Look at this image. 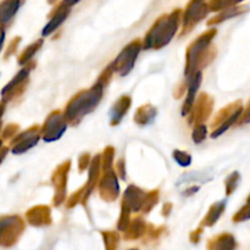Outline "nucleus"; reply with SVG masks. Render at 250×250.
<instances>
[{
  "label": "nucleus",
  "mask_w": 250,
  "mask_h": 250,
  "mask_svg": "<svg viewBox=\"0 0 250 250\" xmlns=\"http://www.w3.org/2000/svg\"><path fill=\"white\" fill-rule=\"evenodd\" d=\"M207 4L205 0H190L187 10H186V22L198 21L207 15Z\"/></svg>",
  "instance_id": "f257e3e1"
},
{
  "label": "nucleus",
  "mask_w": 250,
  "mask_h": 250,
  "mask_svg": "<svg viewBox=\"0 0 250 250\" xmlns=\"http://www.w3.org/2000/svg\"><path fill=\"white\" fill-rule=\"evenodd\" d=\"M21 0H4L0 4V23H6L19 10Z\"/></svg>",
  "instance_id": "f03ea898"
},
{
  "label": "nucleus",
  "mask_w": 250,
  "mask_h": 250,
  "mask_svg": "<svg viewBox=\"0 0 250 250\" xmlns=\"http://www.w3.org/2000/svg\"><path fill=\"white\" fill-rule=\"evenodd\" d=\"M68 12H70V9H67V7H63V6H61V5H59L58 10H56L55 16L51 19V21L49 22L48 24H46V27L44 28V31H43V34H49L50 32H53L54 29L58 28V27L60 26L61 22H62L63 20H65L66 17L68 16Z\"/></svg>",
  "instance_id": "7ed1b4c3"
},
{
  "label": "nucleus",
  "mask_w": 250,
  "mask_h": 250,
  "mask_svg": "<svg viewBox=\"0 0 250 250\" xmlns=\"http://www.w3.org/2000/svg\"><path fill=\"white\" fill-rule=\"evenodd\" d=\"M243 0H211L210 1V9L211 10H220L225 9V7L229 6V5H234Z\"/></svg>",
  "instance_id": "20e7f679"
}]
</instances>
